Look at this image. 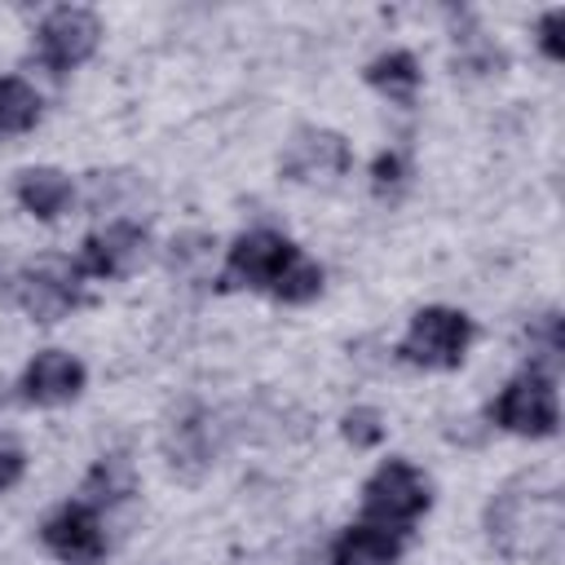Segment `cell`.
I'll return each instance as SVG.
<instances>
[{
  "label": "cell",
  "mask_w": 565,
  "mask_h": 565,
  "mask_svg": "<svg viewBox=\"0 0 565 565\" xmlns=\"http://www.w3.org/2000/svg\"><path fill=\"white\" fill-rule=\"evenodd\" d=\"M79 503H88V508H115V503H124V499H132L137 494V468H132V459L128 455H102L88 472H84V486H79Z\"/></svg>",
  "instance_id": "2e32d148"
},
{
  "label": "cell",
  "mask_w": 565,
  "mask_h": 565,
  "mask_svg": "<svg viewBox=\"0 0 565 565\" xmlns=\"http://www.w3.org/2000/svg\"><path fill=\"white\" fill-rule=\"evenodd\" d=\"M84 362L66 349H40L22 371V402L31 406H62L84 393Z\"/></svg>",
  "instance_id": "7c38bea8"
},
{
  "label": "cell",
  "mask_w": 565,
  "mask_h": 565,
  "mask_svg": "<svg viewBox=\"0 0 565 565\" xmlns=\"http://www.w3.org/2000/svg\"><path fill=\"white\" fill-rule=\"evenodd\" d=\"M75 265L44 256L26 269L13 274V300L22 305V313L31 322H57L79 305V287H75Z\"/></svg>",
  "instance_id": "9c48e42d"
},
{
  "label": "cell",
  "mask_w": 565,
  "mask_h": 565,
  "mask_svg": "<svg viewBox=\"0 0 565 565\" xmlns=\"http://www.w3.org/2000/svg\"><path fill=\"white\" fill-rule=\"evenodd\" d=\"M274 300H282V305H309L318 291H322V265L318 260H309L305 252H296L287 265H282V274L274 278Z\"/></svg>",
  "instance_id": "d6986e66"
},
{
  "label": "cell",
  "mask_w": 565,
  "mask_h": 565,
  "mask_svg": "<svg viewBox=\"0 0 565 565\" xmlns=\"http://www.w3.org/2000/svg\"><path fill=\"white\" fill-rule=\"evenodd\" d=\"M362 79H366L375 93H384L388 102H397V106H415V93H419L424 71H419V62H415L411 49H388V53H380V57L366 62Z\"/></svg>",
  "instance_id": "9a60e30c"
},
{
  "label": "cell",
  "mask_w": 565,
  "mask_h": 565,
  "mask_svg": "<svg viewBox=\"0 0 565 565\" xmlns=\"http://www.w3.org/2000/svg\"><path fill=\"white\" fill-rule=\"evenodd\" d=\"M490 419L503 428V433H516V437H552L556 424H561V411H556V380L547 371H534L525 366L521 375H512L503 384V393L494 397L490 406Z\"/></svg>",
  "instance_id": "277c9868"
},
{
  "label": "cell",
  "mask_w": 565,
  "mask_h": 565,
  "mask_svg": "<svg viewBox=\"0 0 565 565\" xmlns=\"http://www.w3.org/2000/svg\"><path fill=\"white\" fill-rule=\"evenodd\" d=\"M216 415L199 402H185L177 415H168L163 433H159V446H163V459L168 468L181 477V481H199L212 459H216Z\"/></svg>",
  "instance_id": "8992f818"
},
{
  "label": "cell",
  "mask_w": 565,
  "mask_h": 565,
  "mask_svg": "<svg viewBox=\"0 0 565 565\" xmlns=\"http://www.w3.org/2000/svg\"><path fill=\"white\" fill-rule=\"evenodd\" d=\"M13 194L35 221H57L71 207L75 185L62 168H22L18 181H13Z\"/></svg>",
  "instance_id": "5bb4252c"
},
{
  "label": "cell",
  "mask_w": 565,
  "mask_h": 565,
  "mask_svg": "<svg viewBox=\"0 0 565 565\" xmlns=\"http://www.w3.org/2000/svg\"><path fill=\"white\" fill-rule=\"evenodd\" d=\"M40 543L66 561V565H97L102 561V521L97 508L88 503H62L44 525H40Z\"/></svg>",
  "instance_id": "8fae6325"
},
{
  "label": "cell",
  "mask_w": 565,
  "mask_h": 565,
  "mask_svg": "<svg viewBox=\"0 0 565 565\" xmlns=\"http://www.w3.org/2000/svg\"><path fill=\"white\" fill-rule=\"evenodd\" d=\"M40 93L22 75H0V137H18L40 124Z\"/></svg>",
  "instance_id": "e0dca14e"
},
{
  "label": "cell",
  "mask_w": 565,
  "mask_h": 565,
  "mask_svg": "<svg viewBox=\"0 0 565 565\" xmlns=\"http://www.w3.org/2000/svg\"><path fill=\"white\" fill-rule=\"evenodd\" d=\"M486 539L508 561H547L565 539V499L556 486H508L486 503Z\"/></svg>",
  "instance_id": "6da1fadb"
},
{
  "label": "cell",
  "mask_w": 565,
  "mask_h": 565,
  "mask_svg": "<svg viewBox=\"0 0 565 565\" xmlns=\"http://www.w3.org/2000/svg\"><path fill=\"white\" fill-rule=\"evenodd\" d=\"M132 194H141V177L137 172H88V181H84L88 212H115Z\"/></svg>",
  "instance_id": "ffe728a7"
},
{
  "label": "cell",
  "mask_w": 565,
  "mask_h": 565,
  "mask_svg": "<svg viewBox=\"0 0 565 565\" xmlns=\"http://www.w3.org/2000/svg\"><path fill=\"white\" fill-rule=\"evenodd\" d=\"M384 415L375 411V406H353V411H344L340 415V437L353 446V450H371V446H380L384 441Z\"/></svg>",
  "instance_id": "7402d4cb"
},
{
  "label": "cell",
  "mask_w": 565,
  "mask_h": 565,
  "mask_svg": "<svg viewBox=\"0 0 565 565\" xmlns=\"http://www.w3.org/2000/svg\"><path fill=\"white\" fill-rule=\"evenodd\" d=\"M472 335H477V327L463 309L424 305V309H415V318L397 344V358L411 366H424V371H455L468 358Z\"/></svg>",
  "instance_id": "7a4b0ae2"
},
{
  "label": "cell",
  "mask_w": 565,
  "mask_h": 565,
  "mask_svg": "<svg viewBox=\"0 0 565 565\" xmlns=\"http://www.w3.org/2000/svg\"><path fill=\"white\" fill-rule=\"evenodd\" d=\"M22 472H26V450H22V441H18L13 433H0V494L13 490V486L22 481Z\"/></svg>",
  "instance_id": "cb8c5ba5"
},
{
  "label": "cell",
  "mask_w": 565,
  "mask_h": 565,
  "mask_svg": "<svg viewBox=\"0 0 565 565\" xmlns=\"http://www.w3.org/2000/svg\"><path fill=\"white\" fill-rule=\"evenodd\" d=\"M402 181H406V159H402L397 150L375 154V163H371V190H375V194H388V190H397Z\"/></svg>",
  "instance_id": "d4e9b609"
},
{
  "label": "cell",
  "mask_w": 565,
  "mask_h": 565,
  "mask_svg": "<svg viewBox=\"0 0 565 565\" xmlns=\"http://www.w3.org/2000/svg\"><path fill=\"white\" fill-rule=\"evenodd\" d=\"M212 247L216 238L203 234V230H185L168 243V269L177 278H190V282H203L207 278V265H212Z\"/></svg>",
  "instance_id": "ac0fdd59"
},
{
  "label": "cell",
  "mask_w": 565,
  "mask_h": 565,
  "mask_svg": "<svg viewBox=\"0 0 565 565\" xmlns=\"http://www.w3.org/2000/svg\"><path fill=\"white\" fill-rule=\"evenodd\" d=\"M508 66L503 49L494 40H486L477 26L472 31H455V71H472V75H499Z\"/></svg>",
  "instance_id": "44dd1931"
},
{
  "label": "cell",
  "mask_w": 565,
  "mask_h": 565,
  "mask_svg": "<svg viewBox=\"0 0 565 565\" xmlns=\"http://www.w3.org/2000/svg\"><path fill=\"white\" fill-rule=\"evenodd\" d=\"M433 503V486L428 477L406 463V459H384L366 486H362V516L371 525H388V530H402L411 525L415 516H424Z\"/></svg>",
  "instance_id": "3957f363"
},
{
  "label": "cell",
  "mask_w": 565,
  "mask_h": 565,
  "mask_svg": "<svg viewBox=\"0 0 565 565\" xmlns=\"http://www.w3.org/2000/svg\"><path fill=\"white\" fill-rule=\"evenodd\" d=\"M397 556H402L397 530L358 521V525H349V530L335 534L327 561H331V565H397Z\"/></svg>",
  "instance_id": "4fadbf2b"
},
{
  "label": "cell",
  "mask_w": 565,
  "mask_h": 565,
  "mask_svg": "<svg viewBox=\"0 0 565 565\" xmlns=\"http://www.w3.org/2000/svg\"><path fill=\"white\" fill-rule=\"evenodd\" d=\"M349 163L353 150L335 128H296L278 159V172L296 185H331L349 172Z\"/></svg>",
  "instance_id": "ba28073f"
},
{
  "label": "cell",
  "mask_w": 565,
  "mask_h": 565,
  "mask_svg": "<svg viewBox=\"0 0 565 565\" xmlns=\"http://www.w3.org/2000/svg\"><path fill=\"white\" fill-rule=\"evenodd\" d=\"M102 44V22L93 9L84 4H62V9H49L40 31H35V57L53 71V75H66L75 66H84Z\"/></svg>",
  "instance_id": "5b68a950"
},
{
  "label": "cell",
  "mask_w": 565,
  "mask_h": 565,
  "mask_svg": "<svg viewBox=\"0 0 565 565\" xmlns=\"http://www.w3.org/2000/svg\"><path fill=\"white\" fill-rule=\"evenodd\" d=\"M146 247H150L146 225L119 216V221H110L106 230H97V234H88V238L79 243L75 274H84V278H102V282L128 278V274L146 260Z\"/></svg>",
  "instance_id": "30bf717a"
},
{
  "label": "cell",
  "mask_w": 565,
  "mask_h": 565,
  "mask_svg": "<svg viewBox=\"0 0 565 565\" xmlns=\"http://www.w3.org/2000/svg\"><path fill=\"white\" fill-rule=\"evenodd\" d=\"M534 35H539L543 57H547V62H561V57H565V9H547V13L539 18Z\"/></svg>",
  "instance_id": "603a6c76"
},
{
  "label": "cell",
  "mask_w": 565,
  "mask_h": 565,
  "mask_svg": "<svg viewBox=\"0 0 565 565\" xmlns=\"http://www.w3.org/2000/svg\"><path fill=\"white\" fill-rule=\"evenodd\" d=\"M296 252H300V247L287 243L278 230H247V234H238V238L230 243L225 269H221L216 287H221V291H230V287H252V291L265 287V291H269L274 278L282 274V265H287Z\"/></svg>",
  "instance_id": "52a82bcc"
}]
</instances>
